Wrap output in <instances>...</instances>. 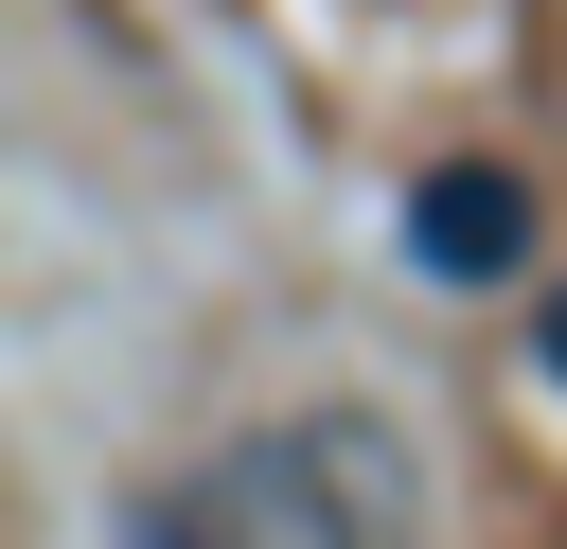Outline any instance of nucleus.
Instances as JSON below:
<instances>
[{"label":"nucleus","instance_id":"obj_1","mask_svg":"<svg viewBox=\"0 0 567 549\" xmlns=\"http://www.w3.org/2000/svg\"><path fill=\"white\" fill-rule=\"evenodd\" d=\"M230 478V514L266 531V549H408V478H390V443L372 425H266V443H230L213 460Z\"/></svg>","mask_w":567,"mask_h":549},{"label":"nucleus","instance_id":"obj_2","mask_svg":"<svg viewBox=\"0 0 567 549\" xmlns=\"http://www.w3.org/2000/svg\"><path fill=\"white\" fill-rule=\"evenodd\" d=\"M408 266L425 283H514L532 266V177L514 159H425L408 177Z\"/></svg>","mask_w":567,"mask_h":549},{"label":"nucleus","instance_id":"obj_3","mask_svg":"<svg viewBox=\"0 0 567 549\" xmlns=\"http://www.w3.org/2000/svg\"><path fill=\"white\" fill-rule=\"evenodd\" d=\"M106 549H266V531L230 514V478H142V496L106 514Z\"/></svg>","mask_w":567,"mask_h":549},{"label":"nucleus","instance_id":"obj_4","mask_svg":"<svg viewBox=\"0 0 567 549\" xmlns=\"http://www.w3.org/2000/svg\"><path fill=\"white\" fill-rule=\"evenodd\" d=\"M532 354H549V372H567V283H549V319H532Z\"/></svg>","mask_w":567,"mask_h":549}]
</instances>
